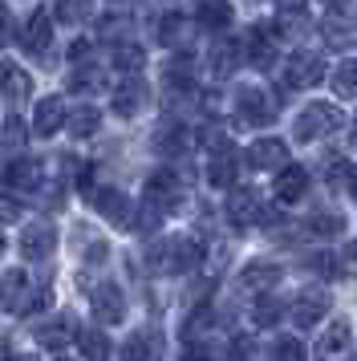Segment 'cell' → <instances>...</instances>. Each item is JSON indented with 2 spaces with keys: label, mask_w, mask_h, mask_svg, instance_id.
<instances>
[{
  "label": "cell",
  "mask_w": 357,
  "mask_h": 361,
  "mask_svg": "<svg viewBox=\"0 0 357 361\" xmlns=\"http://www.w3.org/2000/svg\"><path fill=\"white\" fill-rule=\"evenodd\" d=\"M325 57L321 53H292L284 61V90H308V85H321L325 82Z\"/></svg>",
  "instance_id": "5"
},
{
  "label": "cell",
  "mask_w": 357,
  "mask_h": 361,
  "mask_svg": "<svg viewBox=\"0 0 357 361\" xmlns=\"http://www.w3.org/2000/svg\"><path fill=\"white\" fill-rule=\"evenodd\" d=\"M329 183H333L337 191H345V195H357V166L345 163V159H333V166H329Z\"/></svg>",
  "instance_id": "29"
},
{
  "label": "cell",
  "mask_w": 357,
  "mask_h": 361,
  "mask_svg": "<svg viewBox=\"0 0 357 361\" xmlns=\"http://www.w3.org/2000/svg\"><path fill=\"white\" fill-rule=\"evenodd\" d=\"M4 183L13 187V191H37L41 183H45V171H41V159H13V163L4 166Z\"/></svg>",
  "instance_id": "14"
},
{
  "label": "cell",
  "mask_w": 357,
  "mask_h": 361,
  "mask_svg": "<svg viewBox=\"0 0 357 361\" xmlns=\"http://www.w3.org/2000/svg\"><path fill=\"white\" fill-rule=\"evenodd\" d=\"M90 49H94V41H85V37H78V41L69 45V61H85V57H90Z\"/></svg>",
  "instance_id": "41"
},
{
  "label": "cell",
  "mask_w": 357,
  "mask_h": 361,
  "mask_svg": "<svg viewBox=\"0 0 357 361\" xmlns=\"http://www.w3.org/2000/svg\"><path fill=\"white\" fill-rule=\"evenodd\" d=\"M305 228L313 231V235H341V231H345V219H341L337 212H317Z\"/></svg>",
  "instance_id": "32"
},
{
  "label": "cell",
  "mask_w": 357,
  "mask_h": 361,
  "mask_svg": "<svg viewBox=\"0 0 357 361\" xmlns=\"http://www.w3.org/2000/svg\"><path fill=\"white\" fill-rule=\"evenodd\" d=\"M341 4H345V0H329V8H341Z\"/></svg>",
  "instance_id": "48"
},
{
  "label": "cell",
  "mask_w": 357,
  "mask_h": 361,
  "mask_svg": "<svg viewBox=\"0 0 357 361\" xmlns=\"http://www.w3.org/2000/svg\"><path fill=\"white\" fill-rule=\"evenodd\" d=\"M146 66V53L134 45V41H118L114 45V69H122V73H143Z\"/></svg>",
  "instance_id": "26"
},
{
  "label": "cell",
  "mask_w": 357,
  "mask_h": 361,
  "mask_svg": "<svg viewBox=\"0 0 357 361\" xmlns=\"http://www.w3.org/2000/svg\"><path fill=\"white\" fill-rule=\"evenodd\" d=\"M8 25H13V17H8V8H4V4H0V45H4V41H8Z\"/></svg>",
  "instance_id": "45"
},
{
  "label": "cell",
  "mask_w": 357,
  "mask_h": 361,
  "mask_svg": "<svg viewBox=\"0 0 357 361\" xmlns=\"http://www.w3.org/2000/svg\"><path fill=\"white\" fill-rule=\"evenodd\" d=\"M325 312H329V300H325V293H317V288H313V293L296 296V305H292L289 317H292V325H296V329H313Z\"/></svg>",
  "instance_id": "17"
},
{
  "label": "cell",
  "mask_w": 357,
  "mask_h": 361,
  "mask_svg": "<svg viewBox=\"0 0 357 361\" xmlns=\"http://www.w3.org/2000/svg\"><path fill=\"white\" fill-rule=\"evenodd\" d=\"M325 37H329V45H333V49H345V45L353 41L349 25H341L337 17H329V20H325Z\"/></svg>",
  "instance_id": "38"
},
{
  "label": "cell",
  "mask_w": 357,
  "mask_h": 361,
  "mask_svg": "<svg viewBox=\"0 0 357 361\" xmlns=\"http://www.w3.org/2000/svg\"><path fill=\"white\" fill-rule=\"evenodd\" d=\"M90 8H94V0H57V20L78 25V20L90 17Z\"/></svg>",
  "instance_id": "34"
},
{
  "label": "cell",
  "mask_w": 357,
  "mask_h": 361,
  "mask_svg": "<svg viewBox=\"0 0 357 361\" xmlns=\"http://www.w3.org/2000/svg\"><path fill=\"white\" fill-rule=\"evenodd\" d=\"M333 256H317V272H325V276H337V268H333Z\"/></svg>",
  "instance_id": "44"
},
{
  "label": "cell",
  "mask_w": 357,
  "mask_h": 361,
  "mask_svg": "<svg viewBox=\"0 0 357 361\" xmlns=\"http://www.w3.org/2000/svg\"><path fill=\"white\" fill-rule=\"evenodd\" d=\"M329 82H333V90H337L341 98H357V57L341 61V66L329 73Z\"/></svg>",
  "instance_id": "28"
},
{
  "label": "cell",
  "mask_w": 357,
  "mask_h": 361,
  "mask_svg": "<svg viewBox=\"0 0 357 361\" xmlns=\"http://www.w3.org/2000/svg\"><path fill=\"white\" fill-rule=\"evenodd\" d=\"M353 147H357V126H353Z\"/></svg>",
  "instance_id": "50"
},
{
  "label": "cell",
  "mask_w": 357,
  "mask_h": 361,
  "mask_svg": "<svg viewBox=\"0 0 357 361\" xmlns=\"http://www.w3.org/2000/svg\"><path fill=\"white\" fill-rule=\"evenodd\" d=\"M78 345H81V353H85V357H110V353H114L110 341H106L102 333H90V329L78 333Z\"/></svg>",
  "instance_id": "35"
},
{
  "label": "cell",
  "mask_w": 357,
  "mask_h": 361,
  "mask_svg": "<svg viewBox=\"0 0 357 361\" xmlns=\"http://www.w3.org/2000/svg\"><path fill=\"white\" fill-rule=\"evenodd\" d=\"M203 260V244L191 235H167L159 244H150V268L162 276H178V272H191Z\"/></svg>",
  "instance_id": "1"
},
{
  "label": "cell",
  "mask_w": 357,
  "mask_h": 361,
  "mask_svg": "<svg viewBox=\"0 0 357 361\" xmlns=\"http://www.w3.org/2000/svg\"><path fill=\"white\" fill-rule=\"evenodd\" d=\"M94 317L102 325H122V317H126V296L118 284H97L94 288Z\"/></svg>",
  "instance_id": "13"
},
{
  "label": "cell",
  "mask_w": 357,
  "mask_h": 361,
  "mask_svg": "<svg viewBox=\"0 0 357 361\" xmlns=\"http://www.w3.org/2000/svg\"><path fill=\"white\" fill-rule=\"evenodd\" d=\"M159 150H167V154L191 150V134L183 130V126H171V130H162V134H159Z\"/></svg>",
  "instance_id": "36"
},
{
  "label": "cell",
  "mask_w": 357,
  "mask_h": 361,
  "mask_svg": "<svg viewBox=\"0 0 357 361\" xmlns=\"http://www.w3.org/2000/svg\"><path fill=\"white\" fill-rule=\"evenodd\" d=\"M183 29H187V17H183V13H167V17L159 20V41L162 45H178V41H183Z\"/></svg>",
  "instance_id": "33"
},
{
  "label": "cell",
  "mask_w": 357,
  "mask_h": 361,
  "mask_svg": "<svg viewBox=\"0 0 357 361\" xmlns=\"http://www.w3.org/2000/svg\"><path fill=\"white\" fill-rule=\"evenodd\" d=\"M349 353V325L345 321H333L329 333L317 341V357H345Z\"/></svg>",
  "instance_id": "22"
},
{
  "label": "cell",
  "mask_w": 357,
  "mask_h": 361,
  "mask_svg": "<svg viewBox=\"0 0 357 361\" xmlns=\"http://www.w3.org/2000/svg\"><path fill=\"white\" fill-rule=\"evenodd\" d=\"M65 126L73 138H90L102 126V110L97 106H73V114H65Z\"/></svg>",
  "instance_id": "23"
},
{
  "label": "cell",
  "mask_w": 357,
  "mask_h": 361,
  "mask_svg": "<svg viewBox=\"0 0 357 361\" xmlns=\"http://www.w3.org/2000/svg\"><path fill=\"white\" fill-rule=\"evenodd\" d=\"M0 256H4V235H0Z\"/></svg>",
  "instance_id": "49"
},
{
  "label": "cell",
  "mask_w": 357,
  "mask_h": 361,
  "mask_svg": "<svg viewBox=\"0 0 357 361\" xmlns=\"http://www.w3.org/2000/svg\"><path fill=\"white\" fill-rule=\"evenodd\" d=\"M61 126H65V102H61V98H41V102H37L32 130L41 134V138H53Z\"/></svg>",
  "instance_id": "18"
},
{
  "label": "cell",
  "mask_w": 357,
  "mask_h": 361,
  "mask_svg": "<svg viewBox=\"0 0 357 361\" xmlns=\"http://www.w3.org/2000/svg\"><path fill=\"white\" fill-rule=\"evenodd\" d=\"M106 252H110V247H106L102 240H97L94 247H85V264H102V260H106Z\"/></svg>",
  "instance_id": "42"
},
{
  "label": "cell",
  "mask_w": 357,
  "mask_h": 361,
  "mask_svg": "<svg viewBox=\"0 0 357 361\" xmlns=\"http://www.w3.org/2000/svg\"><path fill=\"white\" fill-rule=\"evenodd\" d=\"M236 110H240V118L248 126H272L276 114H280L276 98L264 85H240V90H236Z\"/></svg>",
  "instance_id": "4"
},
{
  "label": "cell",
  "mask_w": 357,
  "mask_h": 361,
  "mask_svg": "<svg viewBox=\"0 0 357 361\" xmlns=\"http://www.w3.org/2000/svg\"><path fill=\"white\" fill-rule=\"evenodd\" d=\"M49 41H53V17H49L45 8H37L29 17V25H25V33H20V45L29 53H45Z\"/></svg>",
  "instance_id": "19"
},
{
  "label": "cell",
  "mask_w": 357,
  "mask_h": 361,
  "mask_svg": "<svg viewBox=\"0 0 357 361\" xmlns=\"http://www.w3.org/2000/svg\"><path fill=\"white\" fill-rule=\"evenodd\" d=\"M122 353H126V357H155V353H159V341H150L146 333H138V337H130L126 341Z\"/></svg>",
  "instance_id": "39"
},
{
  "label": "cell",
  "mask_w": 357,
  "mask_h": 361,
  "mask_svg": "<svg viewBox=\"0 0 357 361\" xmlns=\"http://www.w3.org/2000/svg\"><path fill=\"white\" fill-rule=\"evenodd\" d=\"M195 17H199L203 29H215V33H219V29L231 25V4H227V0H199V13H195Z\"/></svg>",
  "instance_id": "24"
},
{
  "label": "cell",
  "mask_w": 357,
  "mask_h": 361,
  "mask_svg": "<svg viewBox=\"0 0 357 361\" xmlns=\"http://www.w3.org/2000/svg\"><path fill=\"white\" fill-rule=\"evenodd\" d=\"M248 57H252L256 69H272L276 66V45L264 37V29H252V37H248Z\"/></svg>",
  "instance_id": "25"
},
{
  "label": "cell",
  "mask_w": 357,
  "mask_h": 361,
  "mask_svg": "<svg viewBox=\"0 0 357 361\" xmlns=\"http://www.w3.org/2000/svg\"><path fill=\"white\" fill-rule=\"evenodd\" d=\"M276 280H280V268L276 264H248L240 272V288L243 293H264V288H272Z\"/></svg>",
  "instance_id": "21"
},
{
  "label": "cell",
  "mask_w": 357,
  "mask_h": 361,
  "mask_svg": "<svg viewBox=\"0 0 357 361\" xmlns=\"http://www.w3.org/2000/svg\"><path fill=\"white\" fill-rule=\"evenodd\" d=\"M90 203H94L97 215H106L110 224H134V203H130L118 187H102V191H90Z\"/></svg>",
  "instance_id": "11"
},
{
  "label": "cell",
  "mask_w": 357,
  "mask_h": 361,
  "mask_svg": "<svg viewBox=\"0 0 357 361\" xmlns=\"http://www.w3.org/2000/svg\"><path fill=\"white\" fill-rule=\"evenodd\" d=\"M227 219H231L236 228H252V224H272L276 212H268V207L260 203L256 191H248V187H236V191L227 195Z\"/></svg>",
  "instance_id": "6"
},
{
  "label": "cell",
  "mask_w": 357,
  "mask_h": 361,
  "mask_svg": "<svg viewBox=\"0 0 357 361\" xmlns=\"http://www.w3.org/2000/svg\"><path fill=\"white\" fill-rule=\"evenodd\" d=\"M280 317H284V309H280L276 300H260L256 309H252V321H256L260 329H272L276 321H280Z\"/></svg>",
  "instance_id": "37"
},
{
  "label": "cell",
  "mask_w": 357,
  "mask_h": 361,
  "mask_svg": "<svg viewBox=\"0 0 357 361\" xmlns=\"http://www.w3.org/2000/svg\"><path fill=\"white\" fill-rule=\"evenodd\" d=\"M236 166H240L236 147L231 142H215V154H211V163H207V183L211 187H231L236 183Z\"/></svg>",
  "instance_id": "15"
},
{
  "label": "cell",
  "mask_w": 357,
  "mask_h": 361,
  "mask_svg": "<svg viewBox=\"0 0 357 361\" xmlns=\"http://www.w3.org/2000/svg\"><path fill=\"white\" fill-rule=\"evenodd\" d=\"M0 219H16V207L8 199H0Z\"/></svg>",
  "instance_id": "46"
},
{
  "label": "cell",
  "mask_w": 357,
  "mask_h": 361,
  "mask_svg": "<svg viewBox=\"0 0 357 361\" xmlns=\"http://www.w3.org/2000/svg\"><path fill=\"white\" fill-rule=\"evenodd\" d=\"M25 142H29L25 122H20V118H4V126H0V150H4V154H20Z\"/></svg>",
  "instance_id": "27"
},
{
  "label": "cell",
  "mask_w": 357,
  "mask_h": 361,
  "mask_svg": "<svg viewBox=\"0 0 357 361\" xmlns=\"http://www.w3.org/2000/svg\"><path fill=\"white\" fill-rule=\"evenodd\" d=\"M49 305V288L32 293V280L25 268H4L0 272V309L16 312V317H29V312L45 309Z\"/></svg>",
  "instance_id": "2"
},
{
  "label": "cell",
  "mask_w": 357,
  "mask_h": 361,
  "mask_svg": "<svg viewBox=\"0 0 357 361\" xmlns=\"http://www.w3.org/2000/svg\"><path fill=\"white\" fill-rule=\"evenodd\" d=\"M146 203L162 215L175 212L178 203H183V183H178L175 171H155V175L146 179Z\"/></svg>",
  "instance_id": "7"
},
{
  "label": "cell",
  "mask_w": 357,
  "mask_h": 361,
  "mask_svg": "<svg viewBox=\"0 0 357 361\" xmlns=\"http://www.w3.org/2000/svg\"><path fill=\"white\" fill-rule=\"evenodd\" d=\"M57 247V228L49 224V219H32V224H25V231H20V256L25 260H45L49 252Z\"/></svg>",
  "instance_id": "8"
},
{
  "label": "cell",
  "mask_w": 357,
  "mask_h": 361,
  "mask_svg": "<svg viewBox=\"0 0 357 361\" xmlns=\"http://www.w3.org/2000/svg\"><path fill=\"white\" fill-rule=\"evenodd\" d=\"M102 85H106V78H102L94 66L73 69V73H69V90H73V94H97Z\"/></svg>",
  "instance_id": "30"
},
{
  "label": "cell",
  "mask_w": 357,
  "mask_h": 361,
  "mask_svg": "<svg viewBox=\"0 0 357 361\" xmlns=\"http://www.w3.org/2000/svg\"><path fill=\"white\" fill-rule=\"evenodd\" d=\"M276 357H280V361H301V357H305V345L292 341V337H284V341L276 345Z\"/></svg>",
  "instance_id": "40"
},
{
  "label": "cell",
  "mask_w": 357,
  "mask_h": 361,
  "mask_svg": "<svg viewBox=\"0 0 357 361\" xmlns=\"http://www.w3.org/2000/svg\"><path fill=\"white\" fill-rule=\"evenodd\" d=\"M32 337H37V345H41V349H49V353H61L65 345L78 337V321H73L69 312H61V317H49V321H41V325H37V333H32Z\"/></svg>",
  "instance_id": "9"
},
{
  "label": "cell",
  "mask_w": 357,
  "mask_h": 361,
  "mask_svg": "<svg viewBox=\"0 0 357 361\" xmlns=\"http://www.w3.org/2000/svg\"><path fill=\"white\" fill-rule=\"evenodd\" d=\"M240 61H243V45H240V41H231V37L215 41V49H211V73H215V78L236 73V66H240Z\"/></svg>",
  "instance_id": "20"
},
{
  "label": "cell",
  "mask_w": 357,
  "mask_h": 361,
  "mask_svg": "<svg viewBox=\"0 0 357 361\" xmlns=\"http://www.w3.org/2000/svg\"><path fill=\"white\" fill-rule=\"evenodd\" d=\"M341 122H345L341 106H333V102H308L305 110L296 114L292 138L296 142H317V138H329L333 130H341Z\"/></svg>",
  "instance_id": "3"
},
{
  "label": "cell",
  "mask_w": 357,
  "mask_h": 361,
  "mask_svg": "<svg viewBox=\"0 0 357 361\" xmlns=\"http://www.w3.org/2000/svg\"><path fill=\"white\" fill-rule=\"evenodd\" d=\"M146 102H150L146 82L138 78V73H126V78H122V85L114 90V114H118V118H134V114H143Z\"/></svg>",
  "instance_id": "10"
},
{
  "label": "cell",
  "mask_w": 357,
  "mask_h": 361,
  "mask_svg": "<svg viewBox=\"0 0 357 361\" xmlns=\"http://www.w3.org/2000/svg\"><path fill=\"white\" fill-rule=\"evenodd\" d=\"M305 191H308V171L305 166H280V171H276L272 195L280 199V203H296Z\"/></svg>",
  "instance_id": "16"
},
{
  "label": "cell",
  "mask_w": 357,
  "mask_h": 361,
  "mask_svg": "<svg viewBox=\"0 0 357 361\" xmlns=\"http://www.w3.org/2000/svg\"><path fill=\"white\" fill-rule=\"evenodd\" d=\"M8 69H13V61H4V57H0V85H4V78H8Z\"/></svg>",
  "instance_id": "47"
},
{
  "label": "cell",
  "mask_w": 357,
  "mask_h": 361,
  "mask_svg": "<svg viewBox=\"0 0 357 361\" xmlns=\"http://www.w3.org/2000/svg\"><path fill=\"white\" fill-rule=\"evenodd\" d=\"M341 264H345L349 272H357V240H353V244H345V252H341Z\"/></svg>",
  "instance_id": "43"
},
{
  "label": "cell",
  "mask_w": 357,
  "mask_h": 361,
  "mask_svg": "<svg viewBox=\"0 0 357 361\" xmlns=\"http://www.w3.org/2000/svg\"><path fill=\"white\" fill-rule=\"evenodd\" d=\"M248 166L252 171H280V166H289V142L284 138H256L248 147Z\"/></svg>",
  "instance_id": "12"
},
{
  "label": "cell",
  "mask_w": 357,
  "mask_h": 361,
  "mask_svg": "<svg viewBox=\"0 0 357 361\" xmlns=\"http://www.w3.org/2000/svg\"><path fill=\"white\" fill-rule=\"evenodd\" d=\"M0 90H4V94H8V98L13 102H25L32 94V78L29 73H25V69H8V78H4V85H0Z\"/></svg>",
  "instance_id": "31"
}]
</instances>
